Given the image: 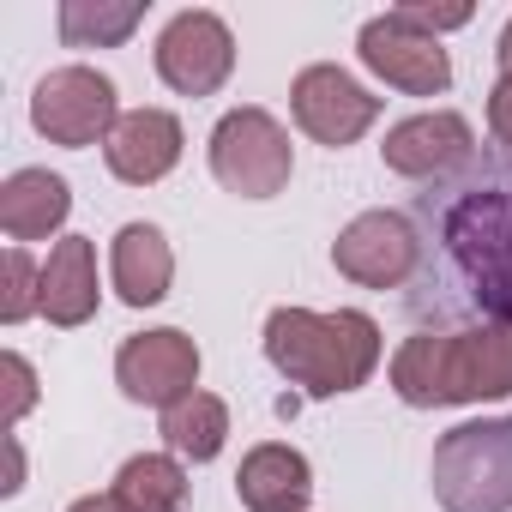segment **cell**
<instances>
[{"mask_svg": "<svg viewBox=\"0 0 512 512\" xmlns=\"http://www.w3.org/2000/svg\"><path fill=\"white\" fill-rule=\"evenodd\" d=\"M67 211H73V193L49 169H19L7 187H0V229L13 241H43L49 229L67 223Z\"/></svg>", "mask_w": 512, "mask_h": 512, "instance_id": "17", "label": "cell"}, {"mask_svg": "<svg viewBox=\"0 0 512 512\" xmlns=\"http://www.w3.org/2000/svg\"><path fill=\"white\" fill-rule=\"evenodd\" d=\"M434 494L446 512H512V416L458 422L440 434Z\"/></svg>", "mask_w": 512, "mask_h": 512, "instance_id": "3", "label": "cell"}, {"mask_svg": "<svg viewBox=\"0 0 512 512\" xmlns=\"http://www.w3.org/2000/svg\"><path fill=\"white\" fill-rule=\"evenodd\" d=\"M0 374H7V422H19L31 404H37V374H31V362L25 356H0Z\"/></svg>", "mask_w": 512, "mask_h": 512, "instance_id": "22", "label": "cell"}, {"mask_svg": "<svg viewBox=\"0 0 512 512\" xmlns=\"http://www.w3.org/2000/svg\"><path fill=\"white\" fill-rule=\"evenodd\" d=\"M266 356L302 392L338 398V392H356L380 368V326L356 308H338V314L278 308L266 320Z\"/></svg>", "mask_w": 512, "mask_h": 512, "instance_id": "2", "label": "cell"}, {"mask_svg": "<svg viewBox=\"0 0 512 512\" xmlns=\"http://www.w3.org/2000/svg\"><path fill=\"white\" fill-rule=\"evenodd\" d=\"M115 500L127 512H187V470L163 452H139L115 476Z\"/></svg>", "mask_w": 512, "mask_h": 512, "instance_id": "18", "label": "cell"}, {"mask_svg": "<svg viewBox=\"0 0 512 512\" xmlns=\"http://www.w3.org/2000/svg\"><path fill=\"white\" fill-rule=\"evenodd\" d=\"M392 386L404 404H476L512 392V326L488 320L476 332H416L392 356Z\"/></svg>", "mask_w": 512, "mask_h": 512, "instance_id": "1", "label": "cell"}, {"mask_svg": "<svg viewBox=\"0 0 512 512\" xmlns=\"http://www.w3.org/2000/svg\"><path fill=\"white\" fill-rule=\"evenodd\" d=\"M157 73L181 97H211L235 73V37L217 13H175L157 37Z\"/></svg>", "mask_w": 512, "mask_h": 512, "instance_id": "7", "label": "cell"}, {"mask_svg": "<svg viewBox=\"0 0 512 512\" xmlns=\"http://www.w3.org/2000/svg\"><path fill=\"white\" fill-rule=\"evenodd\" d=\"M223 434H229V410H223V398H211V392H187V398H175V404L163 410V440H169L181 458H193V464L217 458V452H223Z\"/></svg>", "mask_w": 512, "mask_h": 512, "instance_id": "19", "label": "cell"}, {"mask_svg": "<svg viewBox=\"0 0 512 512\" xmlns=\"http://www.w3.org/2000/svg\"><path fill=\"white\" fill-rule=\"evenodd\" d=\"M362 67L380 73L386 85L410 91V97H440L452 85V61L440 49V37L416 31L404 13H386V19H368L362 25Z\"/></svg>", "mask_w": 512, "mask_h": 512, "instance_id": "8", "label": "cell"}, {"mask_svg": "<svg viewBox=\"0 0 512 512\" xmlns=\"http://www.w3.org/2000/svg\"><path fill=\"white\" fill-rule=\"evenodd\" d=\"M290 103H296L302 133L320 139V145H332V151H338V145H356V139L374 127V115H380V97H368L344 67H308V73L296 79Z\"/></svg>", "mask_w": 512, "mask_h": 512, "instance_id": "11", "label": "cell"}, {"mask_svg": "<svg viewBox=\"0 0 512 512\" xmlns=\"http://www.w3.org/2000/svg\"><path fill=\"white\" fill-rule=\"evenodd\" d=\"M235 494H241L247 512H308V500H314V470H308V458H302L296 446L266 440V446H253V452L241 458Z\"/></svg>", "mask_w": 512, "mask_h": 512, "instance_id": "14", "label": "cell"}, {"mask_svg": "<svg viewBox=\"0 0 512 512\" xmlns=\"http://www.w3.org/2000/svg\"><path fill=\"white\" fill-rule=\"evenodd\" d=\"M488 127L500 145H512V73H500V85L488 91Z\"/></svg>", "mask_w": 512, "mask_h": 512, "instance_id": "24", "label": "cell"}, {"mask_svg": "<svg viewBox=\"0 0 512 512\" xmlns=\"http://www.w3.org/2000/svg\"><path fill=\"white\" fill-rule=\"evenodd\" d=\"M115 380H121V392H127L133 404H163V410H169L175 398L199 392V386H193V380H199V350H193V338L175 332V326L139 332V338L121 344Z\"/></svg>", "mask_w": 512, "mask_h": 512, "instance_id": "10", "label": "cell"}, {"mask_svg": "<svg viewBox=\"0 0 512 512\" xmlns=\"http://www.w3.org/2000/svg\"><path fill=\"white\" fill-rule=\"evenodd\" d=\"M43 308V266H31V253L13 247L7 260H0V320L19 326Z\"/></svg>", "mask_w": 512, "mask_h": 512, "instance_id": "21", "label": "cell"}, {"mask_svg": "<svg viewBox=\"0 0 512 512\" xmlns=\"http://www.w3.org/2000/svg\"><path fill=\"white\" fill-rule=\"evenodd\" d=\"M103 157H109V169H115L121 181L151 187V181H163V175L181 163V121H175L169 109H133V115L115 121Z\"/></svg>", "mask_w": 512, "mask_h": 512, "instance_id": "13", "label": "cell"}, {"mask_svg": "<svg viewBox=\"0 0 512 512\" xmlns=\"http://www.w3.org/2000/svg\"><path fill=\"white\" fill-rule=\"evenodd\" d=\"M109 266H115L121 302H127V308H151V302L169 296L175 253H169V241H163L157 223H127V229L115 235V260H109Z\"/></svg>", "mask_w": 512, "mask_h": 512, "instance_id": "16", "label": "cell"}, {"mask_svg": "<svg viewBox=\"0 0 512 512\" xmlns=\"http://www.w3.org/2000/svg\"><path fill=\"white\" fill-rule=\"evenodd\" d=\"M145 7L139 0H67L61 7V37L73 49H115L139 31Z\"/></svg>", "mask_w": 512, "mask_h": 512, "instance_id": "20", "label": "cell"}, {"mask_svg": "<svg viewBox=\"0 0 512 512\" xmlns=\"http://www.w3.org/2000/svg\"><path fill=\"white\" fill-rule=\"evenodd\" d=\"M31 121L49 145H67V151H85V145H109L115 133V85L97 73V67H55L37 97H31Z\"/></svg>", "mask_w": 512, "mask_h": 512, "instance_id": "6", "label": "cell"}, {"mask_svg": "<svg viewBox=\"0 0 512 512\" xmlns=\"http://www.w3.org/2000/svg\"><path fill=\"white\" fill-rule=\"evenodd\" d=\"M211 175L241 199H272L290 187V133L266 109H229L211 133Z\"/></svg>", "mask_w": 512, "mask_h": 512, "instance_id": "5", "label": "cell"}, {"mask_svg": "<svg viewBox=\"0 0 512 512\" xmlns=\"http://www.w3.org/2000/svg\"><path fill=\"white\" fill-rule=\"evenodd\" d=\"M494 55H500V67L512 73V19H506V31H500V49H494Z\"/></svg>", "mask_w": 512, "mask_h": 512, "instance_id": "26", "label": "cell"}, {"mask_svg": "<svg viewBox=\"0 0 512 512\" xmlns=\"http://www.w3.org/2000/svg\"><path fill=\"white\" fill-rule=\"evenodd\" d=\"M446 247H452L458 272L470 278V296L500 326H512V187L470 193L446 217Z\"/></svg>", "mask_w": 512, "mask_h": 512, "instance_id": "4", "label": "cell"}, {"mask_svg": "<svg viewBox=\"0 0 512 512\" xmlns=\"http://www.w3.org/2000/svg\"><path fill=\"white\" fill-rule=\"evenodd\" d=\"M73 512H127V506H121L115 494H85V500H79Z\"/></svg>", "mask_w": 512, "mask_h": 512, "instance_id": "25", "label": "cell"}, {"mask_svg": "<svg viewBox=\"0 0 512 512\" xmlns=\"http://www.w3.org/2000/svg\"><path fill=\"white\" fill-rule=\"evenodd\" d=\"M43 314L49 326H85L97 314V247L85 235L55 241L43 266Z\"/></svg>", "mask_w": 512, "mask_h": 512, "instance_id": "15", "label": "cell"}, {"mask_svg": "<svg viewBox=\"0 0 512 512\" xmlns=\"http://www.w3.org/2000/svg\"><path fill=\"white\" fill-rule=\"evenodd\" d=\"M416 31H428V37H440V31H458V25H470V7H398Z\"/></svg>", "mask_w": 512, "mask_h": 512, "instance_id": "23", "label": "cell"}, {"mask_svg": "<svg viewBox=\"0 0 512 512\" xmlns=\"http://www.w3.org/2000/svg\"><path fill=\"white\" fill-rule=\"evenodd\" d=\"M332 266L362 284V290H398L416 272V229L398 211H362L338 241H332Z\"/></svg>", "mask_w": 512, "mask_h": 512, "instance_id": "9", "label": "cell"}, {"mask_svg": "<svg viewBox=\"0 0 512 512\" xmlns=\"http://www.w3.org/2000/svg\"><path fill=\"white\" fill-rule=\"evenodd\" d=\"M470 145H476L470 121L452 115V109H434V115L398 121V127L386 133L380 157H386L392 175H446V169H458V163L470 157Z\"/></svg>", "mask_w": 512, "mask_h": 512, "instance_id": "12", "label": "cell"}]
</instances>
